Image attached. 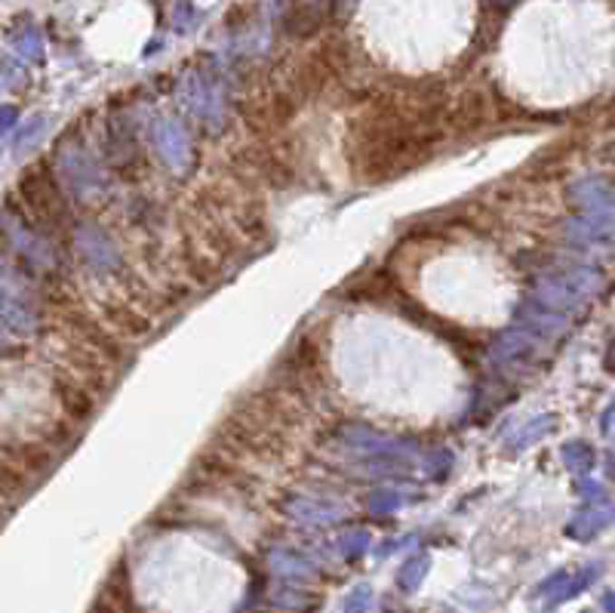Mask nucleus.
Here are the masks:
<instances>
[{
    "mask_svg": "<svg viewBox=\"0 0 615 613\" xmlns=\"http://www.w3.org/2000/svg\"><path fill=\"white\" fill-rule=\"evenodd\" d=\"M22 191H25L31 209H34L41 219H46L50 225H56V222L65 219V204H62L56 185L50 182L46 170H34L31 176H25V185H22Z\"/></svg>",
    "mask_w": 615,
    "mask_h": 613,
    "instance_id": "nucleus-1",
    "label": "nucleus"
}]
</instances>
